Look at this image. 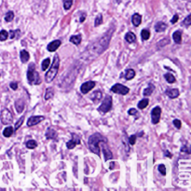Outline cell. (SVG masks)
<instances>
[{
	"instance_id": "obj_24",
	"label": "cell",
	"mask_w": 191,
	"mask_h": 191,
	"mask_svg": "<svg viewBox=\"0 0 191 191\" xmlns=\"http://www.w3.org/2000/svg\"><path fill=\"white\" fill-rule=\"evenodd\" d=\"M135 76V71L133 69H128L126 70V74H125V78L127 80H130L132 78H134Z\"/></svg>"
},
{
	"instance_id": "obj_1",
	"label": "cell",
	"mask_w": 191,
	"mask_h": 191,
	"mask_svg": "<svg viewBox=\"0 0 191 191\" xmlns=\"http://www.w3.org/2000/svg\"><path fill=\"white\" fill-rule=\"evenodd\" d=\"M113 31L114 29L105 33V35L103 36V38H101L99 40H97L95 43H93L88 49V56H93L95 58V57H97L105 51L107 49V47H108Z\"/></svg>"
},
{
	"instance_id": "obj_26",
	"label": "cell",
	"mask_w": 191,
	"mask_h": 191,
	"mask_svg": "<svg viewBox=\"0 0 191 191\" xmlns=\"http://www.w3.org/2000/svg\"><path fill=\"white\" fill-rule=\"evenodd\" d=\"M13 132H14V130H13L12 127H8V128H6L4 130V132H3V135L5 137H11L12 135Z\"/></svg>"
},
{
	"instance_id": "obj_13",
	"label": "cell",
	"mask_w": 191,
	"mask_h": 191,
	"mask_svg": "<svg viewBox=\"0 0 191 191\" xmlns=\"http://www.w3.org/2000/svg\"><path fill=\"white\" fill-rule=\"evenodd\" d=\"M61 44H62V43H61L60 40H53V41H51L48 45V51H51V52L55 51L56 49H58L60 46H61Z\"/></svg>"
},
{
	"instance_id": "obj_18",
	"label": "cell",
	"mask_w": 191,
	"mask_h": 191,
	"mask_svg": "<svg viewBox=\"0 0 191 191\" xmlns=\"http://www.w3.org/2000/svg\"><path fill=\"white\" fill-rule=\"evenodd\" d=\"M15 107H16V111L18 113H22L23 111V108H24V102H23L22 99L17 100L15 103Z\"/></svg>"
},
{
	"instance_id": "obj_11",
	"label": "cell",
	"mask_w": 191,
	"mask_h": 191,
	"mask_svg": "<svg viewBox=\"0 0 191 191\" xmlns=\"http://www.w3.org/2000/svg\"><path fill=\"white\" fill-rule=\"evenodd\" d=\"M44 119L45 118L42 116H32V117H30L29 119L27 120V126L32 127L34 125H36V124H38L40 121L44 120Z\"/></svg>"
},
{
	"instance_id": "obj_41",
	"label": "cell",
	"mask_w": 191,
	"mask_h": 191,
	"mask_svg": "<svg viewBox=\"0 0 191 191\" xmlns=\"http://www.w3.org/2000/svg\"><path fill=\"white\" fill-rule=\"evenodd\" d=\"M23 120H24V117H22L21 119L18 120V122L16 123V125H15V130H18V129L20 128V127H21V125H22V122H23Z\"/></svg>"
},
{
	"instance_id": "obj_8",
	"label": "cell",
	"mask_w": 191,
	"mask_h": 191,
	"mask_svg": "<svg viewBox=\"0 0 191 191\" xmlns=\"http://www.w3.org/2000/svg\"><path fill=\"white\" fill-rule=\"evenodd\" d=\"M160 115H161V108L159 106H156L151 111V119L153 124H157L160 120Z\"/></svg>"
},
{
	"instance_id": "obj_10",
	"label": "cell",
	"mask_w": 191,
	"mask_h": 191,
	"mask_svg": "<svg viewBox=\"0 0 191 191\" xmlns=\"http://www.w3.org/2000/svg\"><path fill=\"white\" fill-rule=\"evenodd\" d=\"M95 86V82L94 81H87L85 83H83L80 87V90L83 94H87L90 90H92Z\"/></svg>"
},
{
	"instance_id": "obj_17",
	"label": "cell",
	"mask_w": 191,
	"mask_h": 191,
	"mask_svg": "<svg viewBox=\"0 0 191 191\" xmlns=\"http://www.w3.org/2000/svg\"><path fill=\"white\" fill-rule=\"evenodd\" d=\"M132 22L134 26H139L141 24V22H142V16L138 14V13H135V14H133L132 16Z\"/></svg>"
},
{
	"instance_id": "obj_2",
	"label": "cell",
	"mask_w": 191,
	"mask_h": 191,
	"mask_svg": "<svg viewBox=\"0 0 191 191\" xmlns=\"http://www.w3.org/2000/svg\"><path fill=\"white\" fill-rule=\"evenodd\" d=\"M102 142H107V139L102 136L100 133H94V134L90 135L89 138V148L92 153L100 156V146L99 144Z\"/></svg>"
},
{
	"instance_id": "obj_36",
	"label": "cell",
	"mask_w": 191,
	"mask_h": 191,
	"mask_svg": "<svg viewBox=\"0 0 191 191\" xmlns=\"http://www.w3.org/2000/svg\"><path fill=\"white\" fill-rule=\"evenodd\" d=\"M52 96H53V90H52L51 88L47 89V90H46V94H45V99H46V100H49V99L52 98Z\"/></svg>"
},
{
	"instance_id": "obj_21",
	"label": "cell",
	"mask_w": 191,
	"mask_h": 191,
	"mask_svg": "<svg viewBox=\"0 0 191 191\" xmlns=\"http://www.w3.org/2000/svg\"><path fill=\"white\" fill-rule=\"evenodd\" d=\"M173 38L174 42L177 43V44H180L181 41H182V33L180 31H175L173 34Z\"/></svg>"
},
{
	"instance_id": "obj_48",
	"label": "cell",
	"mask_w": 191,
	"mask_h": 191,
	"mask_svg": "<svg viewBox=\"0 0 191 191\" xmlns=\"http://www.w3.org/2000/svg\"><path fill=\"white\" fill-rule=\"evenodd\" d=\"M165 156H166V157H172V154H171L169 151H165Z\"/></svg>"
},
{
	"instance_id": "obj_6",
	"label": "cell",
	"mask_w": 191,
	"mask_h": 191,
	"mask_svg": "<svg viewBox=\"0 0 191 191\" xmlns=\"http://www.w3.org/2000/svg\"><path fill=\"white\" fill-rule=\"evenodd\" d=\"M0 119H1V121L3 124H5V125H9V124H11L13 120V117H12V114L11 113L9 109H3L2 112H1V115H0Z\"/></svg>"
},
{
	"instance_id": "obj_39",
	"label": "cell",
	"mask_w": 191,
	"mask_h": 191,
	"mask_svg": "<svg viewBox=\"0 0 191 191\" xmlns=\"http://www.w3.org/2000/svg\"><path fill=\"white\" fill-rule=\"evenodd\" d=\"M191 15H188L187 17L186 18V20L184 21V22H183V24L184 25H186V26H189L190 25V23H191Z\"/></svg>"
},
{
	"instance_id": "obj_42",
	"label": "cell",
	"mask_w": 191,
	"mask_h": 191,
	"mask_svg": "<svg viewBox=\"0 0 191 191\" xmlns=\"http://www.w3.org/2000/svg\"><path fill=\"white\" fill-rule=\"evenodd\" d=\"M173 124H174V126H175L177 129H180L181 126H182V124H181V121L179 119H174L173 120Z\"/></svg>"
},
{
	"instance_id": "obj_4",
	"label": "cell",
	"mask_w": 191,
	"mask_h": 191,
	"mask_svg": "<svg viewBox=\"0 0 191 191\" xmlns=\"http://www.w3.org/2000/svg\"><path fill=\"white\" fill-rule=\"evenodd\" d=\"M27 79L30 84H39L40 78L38 73L36 71V66L34 63H31L28 67L27 71Z\"/></svg>"
},
{
	"instance_id": "obj_38",
	"label": "cell",
	"mask_w": 191,
	"mask_h": 191,
	"mask_svg": "<svg viewBox=\"0 0 191 191\" xmlns=\"http://www.w3.org/2000/svg\"><path fill=\"white\" fill-rule=\"evenodd\" d=\"M157 169H159V173L162 174V175H166V168H165V165L164 164H160L157 167Z\"/></svg>"
},
{
	"instance_id": "obj_30",
	"label": "cell",
	"mask_w": 191,
	"mask_h": 191,
	"mask_svg": "<svg viewBox=\"0 0 191 191\" xmlns=\"http://www.w3.org/2000/svg\"><path fill=\"white\" fill-rule=\"evenodd\" d=\"M49 63H51V60H49V58H46L44 61L42 62L41 68L43 71H46V70L48 69V67L49 66Z\"/></svg>"
},
{
	"instance_id": "obj_31",
	"label": "cell",
	"mask_w": 191,
	"mask_h": 191,
	"mask_svg": "<svg viewBox=\"0 0 191 191\" xmlns=\"http://www.w3.org/2000/svg\"><path fill=\"white\" fill-rule=\"evenodd\" d=\"M13 19H14V13H13V11L7 12V14L5 15V21L9 22H12Z\"/></svg>"
},
{
	"instance_id": "obj_28",
	"label": "cell",
	"mask_w": 191,
	"mask_h": 191,
	"mask_svg": "<svg viewBox=\"0 0 191 191\" xmlns=\"http://www.w3.org/2000/svg\"><path fill=\"white\" fill-rule=\"evenodd\" d=\"M38 146V143L36 142L35 140H29L27 143H26V147L29 149H34Z\"/></svg>"
},
{
	"instance_id": "obj_7",
	"label": "cell",
	"mask_w": 191,
	"mask_h": 191,
	"mask_svg": "<svg viewBox=\"0 0 191 191\" xmlns=\"http://www.w3.org/2000/svg\"><path fill=\"white\" fill-rule=\"evenodd\" d=\"M111 90L113 92L115 93H118V94H120V95H126L128 94L129 92H130V89L127 88L126 86H123L122 84H115L112 88H111Z\"/></svg>"
},
{
	"instance_id": "obj_9",
	"label": "cell",
	"mask_w": 191,
	"mask_h": 191,
	"mask_svg": "<svg viewBox=\"0 0 191 191\" xmlns=\"http://www.w3.org/2000/svg\"><path fill=\"white\" fill-rule=\"evenodd\" d=\"M72 137H73V138L66 143V146H67L68 149H73L76 145H79V144H80V138H79V136L78 134L73 133Z\"/></svg>"
},
{
	"instance_id": "obj_14",
	"label": "cell",
	"mask_w": 191,
	"mask_h": 191,
	"mask_svg": "<svg viewBox=\"0 0 191 191\" xmlns=\"http://www.w3.org/2000/svg\"><path fill=\"white\" fill-rule=\"evenodd\" d=\"M46 137L48 139H53V140L57 139L56 130L54 129H52V128H49L48 130H47V132H46Z\"/></svg>"
},
{
	"instance_id": "obj_37",
	"label": "cell",
	"mask_w": 191,
	"mask_h": 191,
	"mask_svg": "<svg viewBox=\"0 0 191 191\" xmlns=\"http://www.w3.org/2000/svg\"><path fill=\"white\" fill-rule=\"evenodd\" d=\"M102 22H103V16H102V14L97 15V17L95 19V22H94L95 26H98L100 24H102Z\"/></svg>"
},
{
	"instance_id": "obj_25",
	"label": "cell",
	"mask_w": 191,
	"mask_h": 191,
	"mask_svg": "<svg viewBox=\"0 0 191 191\" xmlns=\"http://www.w3.org/2000/svg\"><path fill=\"white\" fill-rule=\"evenodd\" d=\"M164 78H165L166 81L169 82V83H174L175 82V76H174L173 74L171 73H167L164 75Z\"/></svg>"
},
{
	"instance_id": "obj_32",
	"label": "cell",
	"mask_w": 191,
	"mask_h": 191,
	"mask_svg": "<svg viewBox=\"0 0 191 191\" xmlns=\"http://www.w3.org/2000/svg\"><path fill=\"white\" fill-rule=\"evenodd\" d=\"M153 90H154V86L152 85V84H149V87L147 89H146L145 90H144V95L145 96H149V95H151L152 94V92H153Z\"/></svg>"
},
{
	"instance_id": "obj_23",
	"label": "cell",
	"mask_w": 191,
	"mask_h": 191,
	"mask_svg": "<svg viewBox=\"0 0 191 191\" xmlns=\"http://www.w3.org/2000/svg\"><path fill=\"white\" fill-rule=\"evenodd\" d=\"M81 39H82V36L81 35H76V36H73L70 38V42H72L73 44L75 45H79L80 42H81Z\"/></svg>"
},
{
	"instance_id": "obj_40",
	"label": "cell",
	"mask_w": 191,
	"mask_h": 191,
	"mask_svg": "<svg viewBox=\"0 0 191 191\" xmlns=\"http://www.w3.org/2000/svg\"><path fill=\"white\" fill-rule=\"evenodd\" d=\"M135 142H136V135H132V136H130V138H129V143H130V146H133L135 144Z\"/></svg>"
},
{
	"instance_id": "obj_35",
	"label": "cell",
	"mask_w": 191,
	"mask_h": 191,
	"mask_svg": "<svg viewBox=\"0 0 191 191\" xmlns=\"http://www.w3.org/2000/svg\"><path fill=\"white\" fill-rule=\"evenodd\" d=\"M128 114L129 115H132V116H134L135 119H137L140 117V114L138 113V111L135 109V108H130L129 111H128Z\"/></svg>"
},
{
	"instance_id": "obj_16",
	"label": "cell",
	"mask_w": 191,
	"mask_h": 191,
	"mask_svg": "<svg viewBox=\"0 0 191 191\" xmlns=\"http://www.w3.org/2000/svg\"><path fill=\"white\" fill-rule=\"evenodd\" d=\"M102 95H103L102 92H100V90H96V92H94L92 95H90V99H92L94 103H98L100 100L102 99Z\"/></svg>"
},
{
	"instance_id": "obj_12",
	"label": "cell",
	"mask_w": 191,
	"mask_h": 191,
	"mask_svg": "<svg viewBox=\"0 0 191 191\" xmlns=\"http://www.w3.org/2000/svg\"><path fill=\"white\" fill-rule=\"evenodd\" d=\"M106 143L107 142H102V150H103V155H105V160H109V159H111L113 157V154L109 150V147L107 146Z\"/></svg>"
},
{
	"instance_id": "obj_45",
	"label": "cell",
	"mask_w": 191,
	"mask_h": 191,
	"mask_svg": "<svg viewBox=\"0 0 191 191\" xmlns=\"http://www.w3.org/2000/svg\"><path fill=\"white\" fill-rule=\"evenodd\" d=\"M17 31H18V30H17ZM17 31H11V32H9V38H11V39L14 38H15V33Z\"/></svg>"
},
{
	"instance_id": "obj_29",
	"label": "cell",
	"mask_w": 191,
	"mask_h": 191,
	"mask_svg": "<svg viewBox=\"0 0 191 191\" xmlns=\"http://www.w3.org/2000/svg\"><path fill=\"white\" fill-rule=\"evenodd\" d=\"M148 103H149L148 99H143L142 101H140L138 103V108H140V109L146 108V107L148 105Z\"/></svg>"
},
{
	"instance_id": "obj_46",
	"label": "cell",
	"mask_w": 191,
	"mask_h": 191,
	"mask_svg": "<svg viewBox=\"0 0 191 191\" xmlns=\"http://www.w3.org/2000/svg\"><path fill=\"white\" fill-rule=\"evenodd\" d=\"M181 151H186V152L187 154H189V150L186 148V146H184L182 147V148H181Z\"/></svg>"
},
{
	"instance_id": "obj_5",
	"label": "cell",
	"mask_w": 191,
	"mask_h": 191,
	"mask_svg": "<svg viewBox=\"0 0 191 191\" xmlns=\"http://www.w3.org/2000/svg\"><path fill=\"white\" fill-rule=\"evenodd\" d=\"M111 108H112V97L107 95L105 100L103 101L102 105H100L98 110L102 113H107L111 110Z\"/></svg>"
},
{
	"instance_id": "obj_27",
	"label": "cell",
	"mask_w": 191,
	"mask_h": 191,
	"mask_svg": "<svg viewBox=\"0 0 191 191\" xmlns=\"http://www.w3.org/2000/svg\"><path fill=\"white\" fill-rule=\"evenodd\" d=\"M141 36H142V39L143 40H147V39L150 38V32H149V30L143 29L142 32H141Z\"/></svg>"
},
{
	"instance_id": "obj_33",
	"label": "cell",
	"mask_w": 191,
	"mask_h": 191,
	"mask_svg": "<svg viewBox=\"0 0 191 191\" xmlns=\"http://www.w3.org/2000/svg\"><path fill=\"white\" fill-rule=\"evenodd\" d=\"M8 38H9V33L5 31V30H1L0 31V41H5Z\"/></svg>"
},
{
	"instance_id": "obj_44",
	"label": "cell",
	"mask_w": 191,
	"mask_h": 191,
	"mask_svg": "<svg viewBox=\"0 0 191 191\" xmlns=\"http://www.w3.org/2000/svg\"><path fill=\"white\" fill-rule=\"evenodd\" d=\"M177 21H178V15H174L173 17V19L171 20V22H172V23H175Z\"/></svg>"
},
{
	"instance_id": "obj_34",
	"label": "cell",
	"mask_w": 191,
	"mask_h": 191,
	"mask_svg": "<svg viewBox=\"0 0 191 191\" xmlns=\"http://www.w3.org/2000/svg\"><path fill=\"white\" fill-rule=\"evenodd\" d=\"M63 8H65V11H68L72 7L73 0H63Z\"/></svg>"
},
{
	"instance_id": "obj_22",
	"label": "cell",
	"mask_w": 191,
	"mask_h": 191,
	"mask_svg": "<svg viewBox=\"0 0 191 191\" xmlns=\"http://www.w3.org/2000/svg\"><path fill=\"white\" fill-rule=\"evenodd\" d=\"M20 57H21L22 63H27L29 58H30V55H29V53L25 51V49H22V51H21V53H20Z\"/></svg>"
},
{
	"instance_id": "obj_15",
	"label": "cell",
	"mask_w": 191,
	"mask_h": 191,
	"mask_svg": "<svg viewBox=\"0 0 191 191\" xmlns=\"http://www.w3.org/2000/svg\"><path fill=\"white\" fill-rule=\"evenodd\" d=\"M166 94H167V96H169L170 98L174 99V98H176V97H178L180 93H179V90L177 89H172V90H167Z\"/></svg>"
},
{
	"instance_id": "obj_3",
	"label": "cell",
	"mask_w": 191,
	"mask_h": 191,
	"mask_svg": "<svg viewBox=\"0 0 191 191\" xmlns=\"http://www.w3.org/2000/svg\"><path fill=\"white\" fill-rule=\"evenodd\" d=\"M59 66H60V58L58 55H55L51 68H49V71L46 73V76H45L46 82L49 83L55 78V76H57V73H58Z\"/></svg>"
},
{
	"instance_id": "obj_47",
	"label": "cell",
	"mask_w": 191,
	"mask_h": 191,
	"mask_svg": "<svg viewBox=\"0 0 191 191\" xmlns=\"http://www.w3.org/2000/svg\"><path fill=\"white\" fill-rule=\"evenodd\" d=\"M115 164H116V163L114 162V161L110 163V170H113V169H114V166H115Z\"/></svg>"
},
{
	"instance_id": "obj_20",
	"label": "cell",
	"mask_w": 191,
	"mask_h": 191,
	"mask_svg": "<svg viewBox=\"0 0 191 191\" xmlns=\"http://www.w3.org/2000/svg\"><path fill=\"white\" fill-rule=\"evenodd\" d=\"M125 39L128 43H133L136 41V36L133 34L132 32H129L127 33L125 36Z\"/></svg>"
},
{
	"instance_id": "obj_43",
	"label": "cell",
	"mask_w": 191,
	"mask_h": 191,
	"mask_svg": "<svg viewBox=\"0 0 191 191\" xmlns=\"http://www.w3.org/2000/svg\"><path fill=\"white\" fill-rule=\"evenodd\" d=\"M11 88L12 89V90H16L18 89V84L16 82H11Z\"/></svg>"
},
{
	"instance_id": "obj_19",
	"label": "cell",
	"mask_w": 191,
	"mask_h": 191,
	"mask_svg": "<svg viewBox=\"0 0 191 191\" xmlns=\"http://www.w3.org/2000/svg\"><path fill=\"white\" fill-rule=\"evenodd\" d=\"M166 28H167L166 23H164L163 22H157L156 25H155V30L157 32H163V31H165Z\"/></svg>"
},
{
	"instance_id": "obj_49",
	"label": "cell",
	"mask_w": 191,
	"mask_h": 191,
	"mask_svg": "<svg viewBox=\"0 0 191 191\" xmlns=\"http://www.w3.org/2000/svg\"><path fill=\"white\" fill-rule=\"evenodd\" d=\"M84 21H85V15H83L81 19H80V22H84Z\"/></svg>"
}]
</instances>
